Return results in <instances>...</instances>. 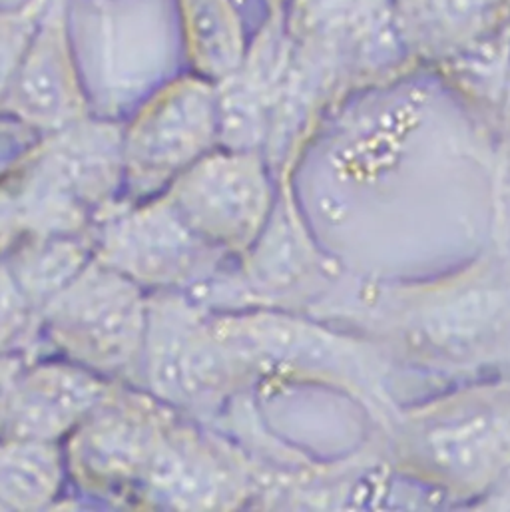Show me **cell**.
Wrapping results in <instances>:
<instances>
[{"label":"cell","instance_id":"5b68a950","mask_svg":"<svg viewBox=\"0 0 510 512\" xmlns=\"http://www.w3.org/2000/svg\"><path fill=\"white\" fill-rule=\"evenodd\" d=\"M176 417V409L144 387L112 381L102 401L62 441L68 479L86 497L136 505Z\"/></svg>","mask_w":510,"mask_h":512},{"label":"cell","instance_id":"8fae6325","mask_svg":"<svg viewBox=\"0 0 510 512\" xmlns=\"http://www.w3.org/2000/svg\"><path fill=\"white\" fill-rule=\"evenodd\" d=\"M186 64L192 72L220 82L244 60L252 38L238 0H174Z\"/></svg>","mask_w":510,"mask_h":512},{"label":"cell","instance_id":"4fadbf2b","mask_svg":"<svg viewBox=\"0 0 510 512\" xmlns=\"http://www.w3.org/2000/svg\"><path fill=\"white\" fill-rule=\"evenodd\" d=\"M66 479L62 443L0 437V511L52 509Z\"/></svg>","mask_w":510,"mask_h":512},{"label":"cell","instance_id":"9a60e30c","mask_svg":"<svg viewBox=\"0 0 510 512\" xmlns=\"http://www.w3.org/2000/svg\"><path fill=\"white\" fill-rule=\"evenodd\" d=\"M38 345V315L28 305L6 263L0 261V353L22 351L34 359Z\"/></svg>","mask_w":510,"mask_h":512},{"label":"cell","instance_id":"8992f818","mask_svg":"<svg viewBox=\"0 0 510 512\" xmlns=\"http://www.w3.org/2000/svg\"><path fill=\"white\" fill-rule=\"evenodd\" d=\"M94 259L146 291H192L232 257L202 240L162 194L144 202L118 200L90 228Z\"/></svg>","mask_w":510,"mask_h":512},{"label":"cell","instance_id":"30bf717a","mask_svg":"<svg viewBox=\"0 0 510 512\" xmlns=\"http://www.w3.org/2000/svg\"><path fill=\"white\" fill-rule=\"evenodd\" d=\"M112 381L62 357L30 359L2 437L62 443L102 401Z\"/></svg>","mask_w":510,"mask_h":512},{"label":"cell","instance_id":"277c9868","mask_svg":"<svg viewBox=\"0 0 510 512\" xmlns=\"http://www.w3.org/2000/svg\"><path fill=\"white\" fill-rule=\"evenodd\" d=\"M220 146L216 82L188 70L150 92L124 120L122 200L144 202L166 190Z\"/></svg>","mask_w":510,"mask_h":512},{"label":"cell","instance_id":"52a82bcc","mask_svg":"<svg viewBox=\"0 0 510 512\" xmlns=\"http://www.w3.org/2000/svg\"><path fill=\"white\" fill-rule=\"evenodd\" d=\"M261 471L232 439L178 413L138 491L136 507L236 511L261 495Z\"/></svg>","mask_w":510,"mask_h":512},{"label":"cell","instance_id":"7a4b0ae2","mask_svg":"<svg viewBox=\"0 0 510 512\" xmlns=\"http://www.w3.org/2000/svg\"><path fill=\"white\" fill-rule=\"evenodd\" d=\"M255 375L186 291H148L140 387L202 423L216 421Z\"/></svg>","mask_w":510,"mask_h":512},{"label":"cell","instance_id":"5bb4252c","mask_svg":"<svg viewBox=\"0 0 510 512\" xmlns=\"http://www.w3.org/2000/svg\"><path fill=\"white\" fill-rule=\"evenodd\" d=\"M48 0L0 8V108L34 38Z\"/></svg>","mask_w":510,"mask_h":512},{"label":"cell","instance_id":"e0dca14e","mask_svg":"<svg viewBox=\"0 0 510 512\" xmlns=\"http://www.w3.org/2000/svg\"><path fill=\"white\" fill-rule=\"evenodd\" d=\"M30 357L22 351H2L0 353V437L4 435L12 401L16 395V387L20 375L26 367Z\"/></svg>","mask_w":510,"mask_h":512},{"label":"cell","instance_id":"7c38bea8","mask_svg":"<svg viewBox=\"0 0 510 512\" xmlns=\"http://www.w3.org/2000/svg\"><path fill=\"white\" fill-rule=\"evenodd\" d=\"M94 259L90 234H28L4 259L36 315Z\"/></svg>","mask_w":510,"mask_h":512},{"label":"cell","instance_id":"9c48e42d","mask_svg":"<svg viewBox=\"0 0 510 512\" xmlns=\"http://www.w3.org/2000/svg\"><path fill=\"white\" fill-rule=\"evenodd\" d=\"M0 114L38 136L94 114L72 38L68 0H48Z\"/></svg>","mask_w":510,"mask_h":512},{"label":"cell","instance_id":"6da1fadb","mask_svg":"<svg viewBox=\"0 0 510 512\" xmlns=\"http://www.w3.org/2000/svg\"><path fill=\"white\" fill-rule=\"evenodd\" d=\"M124 120L90 114L42 134L0 176L14 190L28 234H88L122 198Z\"/></svg>","mask_w":510,"mask_h":512},{"label":"cell","instance_id":"2e32d148","mask_svg":"<svg viewBox=\"0 0 510 512\" xmlns=\"http://www.w3.org/2000/svg\"><path fill=\"white\" fill-rule=\"evenodd\" d=\"M28 236L24 214L14 190L0 178V261Z\"/></svg>","mask_w":510,"mask_h":512},{"label":"cell","instance_id":"ac0fdd59","mask_svg":"<svg viewBox=\"0 0 510 512\" xmlns=\"http://www.w3.org/2000/svg\"><path fill=\"white\" fill-rule=\"evenodd\" d=\"M267 14H285L291 0H259Z\"/></svg>","mask_w":510,"mask_h":512},{"label":"cell","instance_id":"ba28073f","mask_svg":"<svg viewBox=\"0 0 510 512\" xmlns=\"http://www.w3.org/2000/svg\"><path fill=\"white\" fill-rule=\"evenodd\" d=\"M182 220L232 259L250 252L273 212L263 152L218 146L164 194Z\"/></svg>","mask_w":510,"mask_h":512},{"label":"cell","instance_id":"3957f363","mask_svg":"<svg viewBox=\"0 0 510 512\" xmlns=\"http://www.w3.org/2000/svg\"><path fill=\"white\" fill-rule=\"evenodd\" d=\"M148 291L92 259L38 315V343L110 381L140 387Z\"/></svg>","mask_w":510,"mask_h":512},{"label":"cell","instance_id":"d6986e66","mask_svg":"<svg viewBox=\"0 0 510 512\" xmlns=\"http://www.w3.org/2000/svg\"><path fill=\"white\" fill-rule=\"evenodd\" d=\"M4 122H6V116H2V114H0V128L4 126Z\"/></svg>","mask_w":510,"mask_h":512}]
</instances>
